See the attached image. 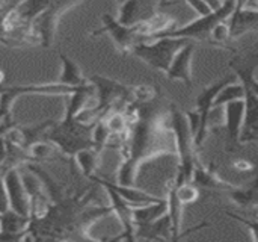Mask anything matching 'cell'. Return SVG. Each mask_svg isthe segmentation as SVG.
<instances>
[{
	"label": "cell",
	"mask_w": 258,
	"mask_h": 242,
	"mask_svg": "<svg viewBox=\"0 0 258 242\" xmlns=\"http://www.w3.org/2000/svg\"><path fill=\"white\" fill-rule=\"evenodd\" d=\"M171 100L159 88L157 94L142 103H130L124 115L130 130L127 139L119 146L121 164L116 182L122 186H136L139 168L156 158L175 155V138L171 127Z\"/></svg>",
	"instance_id": "obj_1"
},
{
	"label": "cell",
	"mask_w": 258,
	"mask_h": 242,
	"mask_svg": "<svg viewBox=\"0 0 258 242\" xmlns=\"http://www.w3.org/2000/svg\"><path fill=\"white\" fill-rule=\"evenodd\" d=\"M92 127L94 123H83L77 117L63 115L60 121H53L44 136L53 142L62 155L73 159L79 150L94 147Z\"/></svg>",
	"instance_id": "obj_2"
},
{
	"label": "cell",
	"mask_w": 258,
	"mask_h": 242,
	"mask_svg": "<svg viewBox=\"0 0 258 242\" xmlns=\"http://www.w3.org/2000/svg\"><path fill=\"white\" fill-rule=\"evenodd\" d=\"M236 8V0H224L222 5L212 11L210 14L207 15H200L198 18H195L194 21L181 26V27H175L169 32H165V33H160L157 36H154L153 39L156 38H160V36H169V38H183V39H189V41H194V42H210V33L213 30V27L222 21H227L230 18V15L233 14Z\"/></svg>",
	"instance_id": "obj_3"
},
{
	"label": "cell",
	"mask_w": 258,
	"mask_h": 242,
	"mask_svg": "<svg viewBox=\"0 0 258 242\" xmlns=\"http://www.w3.org/2000/svg\"><path fill=\"white\" fill-rule=\"evenodd\" d=\"M189 39L183 38H169L160 36L151 41L139 42L132 49V55L141 59L144 64L151 67L156 71L166 73L175 53L187 42Z\"/></svg>",
	"instance_id": "obj_4"
},
{
	"label": "cell",
	"mask_w": 258,
	"mask_h": 242,
	"mask_svg": "<svg viewBox=\"0 0 258 242\" xmlns=\"http://www.w3.org/2000/svg\"><path fill=\"white\" fill-rule=\"evenodd\" d=\"M101 23H103V26L98 27L97 30L91 32V36L95 38L98 35L107 33L112 38V41L115 42V45L121 55H130L132 49L136 44L150 41L144 21H139V23H135L130 26H124L118 20H115L112 15L103 14Z\"/></svg>",
	"instance_id": "obj_5"
},
{
	"label": "cell",
	"mask_w": 258,
	"mask_h": 242,
	"mask_svg": "<svg viewBox=\"0 0 258 242\" xmlns=\"http://www.w3.org/2000/svg\"><path fill=\"white\" fill-rule=\"evenodd\" d=\"M73 86L62 83H32V85H0V121L12 115V105L23 95H68Z\"/></svg>",
	"instance_id": "obj_6"
},
{
	"label": "cell",
	"mask_w": 258,
	"mask_h": 242,
	"mask_svg": "<svg viewBox=\"0 0 258 242\" xmlns=\"http://www.w3.org/2000/svg\"><path fill=\"white\" fill-rule=\"evenodd\" d=\"M80 2L82 0H50L48 6L32 23V30L36 35L41 47L48 49L53 44L62 15Z\"/></svg>",
	"instance_id": "obj_7"
},
{
	"label": "cell",
	"mask_w": 258,
	"mask_h": 242,
	"mask_svg": "<svg viewBox=\"0 0 258 242\" xmlns=\"http://www.w3.org/2000/svg\"><path fill=\"white\" fill-rule=\"evenodd\" d=\"M236 76H227L224 79H219L218 82L212 83V85H207L206 88L201 89V92L198 94L197 97V114L200 117V129H198V133L194 139V144H195V149L200 150L203 142L206 141L207 138V117L213 108V102H215V97L218 95V92L228 83L234 82Z\"/></svg>",
	"instance_id": "obj_8"
},
{
	"label": "cell",
	"mask_w": 258,
	"mask_h": 242,
	"mask_svg": "<svg viewBox=\"0 0 258 242\" xmlns=\"http://www.w3.org/2000/svg\"><path fill=\"white\" fill-rule=\"evenodd\" d=\"M91 182H95L98 185H101L110 200V209L112 214H115V217L118 218L121 227H122V235L118 236L116 239H125V241H135V224H133V217H132V206L109 185V182L106 179L98 177L97 174L92 176L89 179Z\"/></svg>",
	"instance_id": "obj_9"
},
{
	"label": "cell",
	"mask_w": 258,
	"mask_h": 242,
	"mask_svg": "<svg viewBox=\"0 0 258 242\" xmlns=\"http://www.w3.org/2000/svg\"><path fill=\"white\" fill-rule=\"evenodd\" d=\"M245 99L228 102L222 106L224 111V124L227 130V152H234L240 146V132L243 127L245 118Z\"/></svg>",
	"instance_id": "obj_10"
},
{
	"label": "cell",
	"mask_w": 258,
	"mask_h": 242,
	"mask_svg": "<svg viewBox=\"0 0 258 242\" xmlns=\"http://www.w3.org/2000/svg\"><path fill=\"white\" fill-rule=\"evenodd\" d=\"M2 180L8 194L9 209H12L14 212L23 217H29V197L20 176V168L18 167L8 168L2 176Z\"/></svg>",
	"instance_id": "obj_11"
},
{
	"label": "cell",
	"mask_w": 258,
	"mask_h": 242,
	"mask_svg": "<svg viewBox=\"0 0 258 242\" xmlns=\"http://www.w3.org/2000/svg\"><path fill=\"white\" fill-rule=\"evenodd\" d=\"M197 42L187 41L174 56L169 68L166 70V76L171 80H181L187 88L194 86V76H192V58L195 53Z\"/></svg>",
	"instance_id": "obj_12"
},
{
	"label": "cell",
	"mask_w": 258,
	"mask_h": 242,
	"mask_svg": "<svg viewBox=\"0 0 258 242\" xmlns=\"http://www.w3.org/2000/svg\"><path fill=\"white\" fill-rule=\"evenodd\" d=\"M198 189H209L216 194H222L228 188L233 186V183H228L227 180L221 179L218 171L212 167L204 164L200 156H195L194 170H192V180H190Z\"/></svg>",
	"instance_id": "obj_13"
},
{
	"label": "cell",
	"mask_w": 258,
	"mask_h": 242,
	"mask_svg": "<svg viewBox=\"0 0 258 242\" xmlns=\"http://www.w3.org/2000/svg\"><path fill=\"white\" fill-rule=\"evenodd\" d=\"M54 120H45L42 123H38V124H32V126H12L9 130H6L3 133V139L14 146V147H18V149H23L26 150L32 142L38 141L44 133L45 130L53 124Z\"/></svg>",
	"instance_id": "obj_14"
},
{
	"label": "cell",
	"mask_w": 258,
	"mask_h": 242,
	"mask_svg": "<svg viewBox=\"0 0 258 242\" xmlns=\"http://www.w3.org/2000/svg\"><path fill=\"white\" fill-rule=\"evenodd\" d=\"M160 0H127L119 6L118 21L124 26H130L139 21H145L157 12Z\"/></svg>",
	"instance_id": "obj_15"
},
{
	"label": "cell",
	"mask_w": 258,
	"mask_h": 242,
	"mask_svg": "<svg viewBox=\"0 0 258 242\" xmlns=\"http://www.w3.org/2000/svg\"><path fill=\"white\" fill-rule=\"evenodd\" d=\"M30 223L29 217H23L12 209L0 214V241L24 239L26 229Z\"/></svg>",
	"instance_id": "obj_16"
},
{
	"label": "cell",
	"mask_w": 258,
	"mask_h": 242,
	"mask_svg": "<svg viewBox=\"0 0 258 242\" xmlns=\"http://www.w3.org/2000/svg\"><path fill=\"white\" fill-rule=\"evenodd\" d=\"M135 239H153V241H172L171 220L168 212L157 220L135 226Z\"/></svg>",
	"instance_id": "obj_17"
},
{
	"label": "cell",
	"mask_w": 258,
	"mask_h": 242,
	"mask_svg": "<svg viewBox=\"0 0 258 242\" xmlns=\"http://www.w3.org/2000/svg\"><path fill=\"white\" fill-rule=\"evenodd\" d=\"M227 23L230 27L231 39L240 38L248 32H255L258 27L257 9H249V8L234 9L230 18L227 20Z\"/></svg>",
	"instance_id": "obj_18"
},
{
	"label": "cell",
	"mask_w": 258,
	"mask_h": 242,
	"mask_svg": "<svg viewBox=\"0 0 258 242\" xmlns=\"http://www.w3.org/2000/svg\"><path fill=\"white\" fill-rule=\"evenodd\" d=\"M0 42L9 49L24 47V45H39V41L36 35L33 33L32 27H27V26L5 29L0 24Z\"/></svg>",
	"instance_id": "obj_19"
},
{
	"label": "cell",
	"mask_w": 258,
	"mask_h": 242,
	"mask_svg": "<svg viewBox=\"0 0 258 242\" xmlns=\"http://www.w3.org/2000/svg\"><path fill=\"white\" fill-rule=\"evenodd\" d=\"M257 58L252 59V62H248V59H243L240 56H234L230 61V68L234 71V76L240 79V83L245 89H251L258 92V82L255 77L257 71Z\"/></svg>",
	"instance_id": "obj_20"
},
{
	"label": "cell",
	"mask_w": 258,
	"mask_h": 242,
	"mask_svg": "<svg viewBox=\"0 0 258 242\" xmlns=\"http://www.w3.org/2000/svg\"><path fill=\"white\" fill-rule=\"evenodd\" d=\"M222 194L240 209H252V211L257 209V180H254L249 188H240L233 185Z\"/></svg>",
	"instance_id": "obj_21"
},
{
	"label": "cell",
	"mask_w": 258,
	"mask_h": 242,
	"mask_svg": "<svg viewBox=\"0 0 258 242\" xmlns=\"http://www.w3.org/2000/svg\"><path fill=\"white\" fill-rule=\"evenodd\" d=\"M109 182V180H107ZM109 185L132 206V208H136V206H142V205H150V203H157V202H163L165 199L162 197H157V196H153V194H148L145 191H141L138 189L136 186H122V185H118L115 182H109Z\"/></svg>",
	"instance_id": "obj_22"
},
{
	"label": "cell",
	"mask_w": 258,
	"mask_h": 242,
	"mask_svg": "<svg viewBox=\"0 0 258 242\" xmlns=\"http://www.w3.org/2000/svg\"><path fill=\"white\" fill-rule=\"evenodd\" d=\"M73 161L79 165L80 173L91 179L92 176L97 174V170L100 167L101 162V150H97L95 147H88V149H82L79 150L74 156Z\"/></svg>",
	"instance_id": "obj_23"
},
{
	"label": "cell",
	"mask_w": 258,
	"mask_h": 242,
	"mask_svg": "<svg viewBox=\"0 0 258 242\" xmlns=\"http://www.w3.org/2000/svg\"><path fill=\"white\" fill-rule=\"evenodd\" d=\"M59 58H60V62H62V70H60L57 83L68 85V86H73V88L88 83V77H85L80 67L73 59H70L65 53H59Z\"/></svg>",
	"instance_id": "obj_24"
},
{
	"label": "cell",
	"mask_w": 258,
	"mask_h": 242,
	"mask_svg": "<svg viewBox=\"0 0 258 242\" xmlns=\"http://www.w3.org/2000/svg\"><path fill=\"white\" fill-rule=\"evenodd\" d=\"M168 212V203L166 199L163 202H157V203H150V205H142V206H136L132 209V217H133V224H147L151 223L154 220H157L159 217H162L163 214Z\"/></svg>",
	"instance_id": "obj_25"
},
{
	"label": "cell",
	"mask_w": 258,
	"mask_h": 242,
	"mask_svg": "<svg viewBox=\"0 0 258 242\" xmlns=\"http://www.w3.org/2000/svg\"><path fill=\"white\" fill-rule=\"evenodd\" d=\"M30 162H44V161H53L54 156L59 153L57 147L53 142L47 141H35L26 149Z\"/></svg>",
	"instance_id": "obj_26"
},
{
	"label": "cell",
	"mask_w": 258,
	"mask_h": 242,
	"mask_svg": "<svg viewBox=\"0 0 258 242\" xmlns=\"http://www.w3.org/2000/svg\"><path fill=\"white\" fill-rule=\"evenodd\" d=\"M231 36H230V27L227 21H222L219 24H216L210 33V45L212 47H218V49H227L230 52L236 53V47L231 42Z\"/></svg>",
	"instance_id": "obj_27"
},
{
	"label": "cell",
	"mask_w": 258,
	"mask_h": 242,
	"mask_svg": "<svg viewBox=\"0 0 258 242\" xmlns=\"http://www.w3.org/2000/svg\"><path fill=\"white\" fill-rule=\"evenodd\" d=\"M240 99H245V88L242 86V83H228L225 85L219 92L218 95L215 97V102H213V106H224L225 103L228 102H233V100H240Z\"/></svg>",
	"instance_id": "obj_28"
},
{
	"label": "cell",
	"mask_w": 258,
	"mask_h": 242,
	"mask_svg": "<svg viewBox=\"0 0 258 242\" xmlns=\"http://www.w3.org/2000/svg\"><path fill=\"white\" fill-rule=\"evenodd\" d=\"M175 194H177L178 202L183 206H186V205L195 203L198 200L200 189L192 182H186V183H181L180 186H175Z\"/></svg>",
	"instance_id": "obj_29"
},
{
	"label": "cell",
	"mask_w": 258,
	"mask_h": 242,
	"mask_svg": "<svg viewBox=\"0 0 258 242\" xmlns=\"http://www.w3.org/2000/svg\"><path fill=\"white\" fill-rule=\"evenodd\" d=\"M227 215L228 217H231L233 220H236V221H239V223H242L245 227H248V230L251 232V236H252V241H258V235H257V221L254 220L252 223L251 221H248V220H245L243 217H240V215H237V214H233V212H227Z\"/></svg>",
	"instance_id": "obj_30"
},
{
	"label": "cell",
	"mask_w": 258,
	"mask_h": 242,
	"mask_svg": "<svg viewBox=\"0 0 258 242\" xmlns=\"http://www.w3.org/2000/svg\"><path fill=\"white\" fill-rule=\"evenodd\" d=\"M233 168L236 171H240V173H254L255 171V165L246 159H237L233 162Z\"/></svg>",
	"instance_id": "obj_31"
},
{
	"label": "cell",
	"mask_w": 258,
	"mask_h": 242,
	"mask_svg": "<svg viewBox=\"0 0 258 242\" xmlns=\"http://www.w3.org/2000/svg\"><path fill=\"white\" fill-rule=\"evenodd\" d=\"M9 209V200H8V194L3 185V180L0 177V214Z\"/></svg>",
	"instance_id": "obj_32"
},
{
	"label": "cell",
	"mask_w": 258,
	"mask_h": 242,
	"mask_svg": "<svg viewBox=\"0 0 258 242\" xmlns=\"http://www.w3.org/2000/svg\"><path fill=\"white\" fill-rule=\"evenodd\" d=\"M15 124H17V121H14L12 115L8 117V118H3V120L0 121V136H2L6 130H9L12 126H15Z\"/></svg>",
	"instance_id": "obj_33"
},
{
	"label": "cell",
	"mask_w": 258,
	"mask_h": 242,
	"mask_svg": "<svg viewBox=\"0 0 258 242\" xmlns=\"http://www.w3.org/2000/svg\"><path fill=\"white\" fill-rule=\"evenodd\" d=\"M6 161V146L3 141V135L0 136V165H3Z\"/></svg>",
	"instance_id": "obj_34"
},
{
	"label": "cell",
	"mask_w": 258,
	"mask_h": 242,
	"mask_svg": "<svg viewBox=\"0 0 258 242\" xmlns=\"http://www.w3.org/2000/svg\"><path fill=\"white\" fill-rule=\"evenodd\" d=\"M203 2H206V3L210 6V9H212V11H215V9H218V8L222 5V2H224V0H203Z\"/></svg>",
	"instance_id": "obj_35"
},
{
	"label": "cell",
	"mask_w": 258,
	"mask_h": 242,
	"mask_svg": "<svg viewBox=\"0 0 258 242\" xmlns=\"http://www.w3.org/2000/svg\"><path fill=\"white\" fill-rule=\"evenodd\" d=\"M11 167H12V165H9L8 162H5L3 165H0V177L3 176V173H5L6 170H8V168H11Z\"/></svg>",
	"instance_id": "obj_36"
},
{
	"label": "cell",
	"mask_w": 258,
	"mask_h": 242,
	"mask_svg": "<svg viewBox=\"0 0 258 242\" xmlns=\"http://www.w3.org/2000/svg\"><path fill=\"white\" fill-rule=\"evenodd\" d=\"M3 80H5V73H3V71L0 70V85L3 83Z\"/></svg>",
	"instance_id": "obj_37"
},
{
	"label": "cell",
	"mask_w": 258,
	"mask_h": 242,
	"mask_svg": "<svg viewBox=\"0 0 258 242\" xmlns=\"http://www.w3.org/2000/svg\"><path fill=\"white\" fill-rule=\"evenodd\" d=\"M115 2H116V5H118V6H121V5H122V3H125L127 0H115Z\"/></svg>",
	"instance_id": "obj_38"
},
{
	"label": "cell",
	"mask_w": 258,
	"mask_h": 242,
	"mask_svg": "<svg viewBox=\"0 0 258 242\" xmlns=\"http://www.w3.org/2000/svg\"><path fill=\"white\" fill-rule=\"evenodd\" d=\"M160 2H162V3H166V0H160Z\"/></svg>",
	"instance_id": "obj_39"
}]
</instances>
